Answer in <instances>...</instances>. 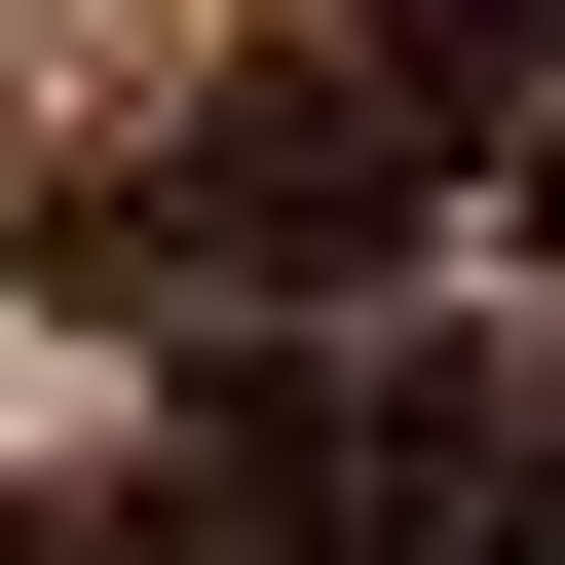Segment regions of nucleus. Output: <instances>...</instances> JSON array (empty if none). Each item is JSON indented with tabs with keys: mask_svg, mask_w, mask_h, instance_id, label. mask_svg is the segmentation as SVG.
I'll return each mask as SVG.
<instances>
[{
	"mask_svg": "<svg viewBox=\"0 0 565 565\" xmlns=\"http://www.w3.org/2000/svg\"><path fill=\"white\" fill-rule=\"evenodd\" d=\"M415 189H452V39H302V76H226L151 189H39V302H340Z\"/></svg>",
	"mask_w": 565,
	"mask_h": 565,
	"instance_id": "1",
	"label": "nucleus"
},
{
	"mask_svg": "<svg viewBox=\"0 0 565 565\" xmlns=\"http://www.w3.org/2000/svg\"><path fill=\"white\" fill-rule=\"evenodd\" d=\"M377 490H415V565H565V377L527 340H377Z\"/></svg>",
	"mask_w": 565,
	"mask_h": 565,
	"instance_id": "2",
	"label": "nucleus"
},
{
	"mask_svg": "<svg viewBox=\"0 0 565 565\" xmlns=\"http://www.w3.org/2000/svg\"><path fill=\"white\" fill-rule=\"evenodd\" d=\"M0 565H189V490H0Z\"/></svg>",
	"mask_w": 565,
	"mask_h": 565,
	"instance_id": "3",
	"label": "nucleus"
},
{
	"mask_svg": "<svg viewBox=\"0 0 565 565\" xmlns=\"http://www.w3.org/2000/svg\"><path fill=\"white\" fill-rule=\"evenodd\" d=\"M527 39H565V0H527Z\"/></svg>",
	"mask_w": 565,
	"mask_h": 565,
	"instance_id": "4",
	"label": "nucleus"
}]
</instances>
